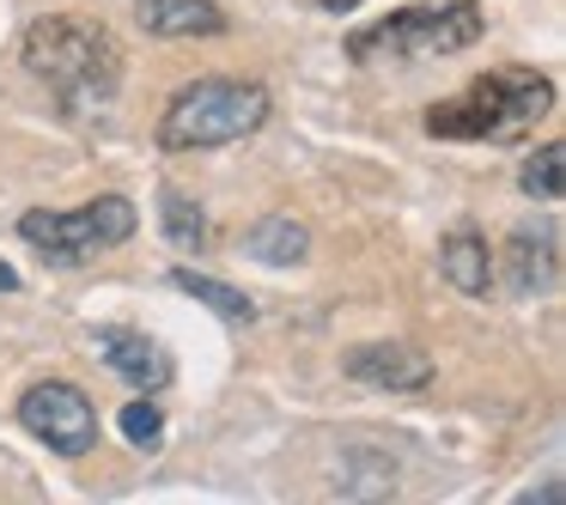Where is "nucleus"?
Masks as SVG:
<instances>
[{
  "label": "nucleus",
  "mask_w": 566,
  "mask_h": 505,
  "mask_svg": "<svg viewBox=\"0 0 566 505\" xmlns=\"http://www.w3.org/2000/svg\"><path fill=\"white\" fill-rule=\"evenodd\" d=\"M98 359H111L116 378L140 383V390L171 383V354L159 341H147L140 329H98Z\"/></svg>",
  "instance_id": "nucleus-8"
},
{
  "label": "nucleus",
  "mask_w": 566,
  "mask_h": 505,
  "mask_svg": "<svg viewBox=\"0 0 566 505\" xmlns=\"http://www.w3.org/2000/svg\"><path fill=\"white\" fill-rule=\"evenodd\" d=\"M505 262H512V293H548L554 286V244L548 238H530L517 232L512 244H505Z\"/></svg>",
  "instance_id": "nucleus-13"
},
{
  "label": "nucleus",
  "mask_w": 566,
  "mask_h": 505,
  "mask_svg": "<svg viewBox=\"0 0 566 505\" xmlns=\"http://www.w3.org/2000/svg\"><path fill=\"white\" fill-rule=\"evenodd\" d=\"M244 250L256 262H269V269H293V262H305L311 232H305V220H293V213H269V220L250 225Z\"/></svg>",
  "instance_id": "nucleus-11"
},
{
  "label": "nucleus",
  "mask_w": 566,
  "mask_h": 505,
  "mask_svg": "<svg viewBox=\"0 0 566 505\" xmlns=\"http://www.w3.org/2000/svg\"><path fill=\"white\" fill-rule=\"evenodd\" d=\"M171 281H177V293H189L196 305L220 311L226 323H250V317H256V305H250V293H244V286H232V281H213V274H201V269H184V262L171 269Z\"/></svg>",
  "instance_id": "nucleus-12"
},
{
  "label": "nucleus",
  "mask_w": 566,
  "mask_h": 505,
  "mask_svg": "<svg viewBox=\"0 0 566 505\" xmlns=\"http://www.w3.org/2000/svg\"><path fill=\"white\" fill-rule=\"evenodd\" d=\"M554 111V80L536 67H493L469 80L457 98L427 111L432 140H517L536 128V116Z\"/></svg>",
  "instance_id": "nucleus-2"
},
{
  "label": "nucleus",
  "mask_w": 566,
  "mask_h": 505,
  "mask_svg": "<svg viewBox=\"0 0 566 505\" xmlns=\"http://www.w3.org/2000/svg\"><path fill=\"white\" fill-rule=\"evenodd\" d=\"M25 67L62 98L67 116H92L123 86V50H116V38L104 25H92V19H74V13L31 19Z\"/></svg>",
  "instance_id": "nucleus-1"
},
{
  "label": "nucleus",
  "mask_w": 566,
  "mask_h": 505,
  "mask_svg": "<svg viewBox=\"0 0 566 505\" xmlns=\"http://www.w3.org/2000/svg\"><path fill=\"white\" fill-rule=\"evenodd\" d=\"M560 159H566L560 140H542V147L524 159V171H517L524 196H536V201H560Z\"/></svg>",
  "instance_id": "nucleus-15"
},
{
  "label": "nucleus",
  "mask_w": 566,
  "mask_h": 505,
  "mask_svg": "<svg viewBox=\"0 0 566 505\" xmlns=\"http://www.w3.org/2000/svg\"><path fill=\"white\" fill-rule=\"evenodd\" d=\"M135 19L147 38H220L232 25L213 0H135Z\"/></svg>",
  "instance_id": "nucleus-9"
},
{
  "label": "nucleus",
  "mask_w": 566,
  "mask_h": 505,
  "mask_svg": "<svg viewBox=\"0 0 566 505\" xmlns=\"http://www.w3.org/2000/svg\"><path fill=\"white\" fill-rule=\"evenodd\" d=\"M317 7H323V13H354L359 0H317Z\"/></svg>",
  "instance_id": "nucleus-17"
},
{
  "label": "nucleus",
  "mask_w": 566,
  "mask_h": 505,
  "mask_svg": "<svg viewBox=\"0 0 566 505\" xmlns=\"http://www.w3.org/2000/svg\"><path fill=\"white\" fill-rule=\"evenodd\" d=\"M13 286H19V274L7 269V262H0V293H13Z\"/></svg>",
  "instance_id": "nucleus-18"
},
{
  "label": "nucleus",
  "mask_w": 566,
  "mask_h": 505,
  "mask_svg": "<svg viewBox=\"0 0 566 505\" xmlns=\"http://www.w3.org/2000/svg\"><path fill=\"white\" fill-rule=\"evenodd\" d=\"M19 420H25L31 439H43L55 456H86L98 444V408L80 383L67 378H43L19 396Z\"/></svg>",
  "instance_id": "nucleus-6"
},
{
  "label": "nucleus",
  "mask_w": 566,
  "mask_h": 505,
  "mask_svg": "<svg viewBox=\"0 0 566 505\" xmlns=\"http://www.w3.org/2000/svg\"><path fill=\"white\" fill-rule=\"evenodd\" d=\"M159 220H165V238H171V250H184V256L208 250V213H201L196 201L184 196V189H171V183L159 189Z\"/></svg>",
  "instance_id": "nucleus-14"
},
{
  "label": "nucleus",
  "mask_w": 566,
  "mask_h": 505,
  "mask_svg": "<svg viewBox=\"0 0 566 505\" xmlns=\"http://www.w3.org/2000/svg\"><path fill=\"white\" fill-rule=\"evenodd\" d=\"M19 238H25L31 250H50V262L80 269V262H92L98 250H116V244L135 238V201L98 196V201H86V208H74V213L31 208L25 220H19Z\"/></svg>",
  "instance_id": "nucleus-5"
},
{
  "label": "nucleus",
  "mask_w": 566,
  "mask_h": 505,
  "mask_svg": "<svg viewBox=\"0 0 566 505\" xmlns=\"http://www.w3.org/2000/svg\"><path fill=\"white\" fill-rule=\"evenodd\" d=\"M481 7L475 0H451V7H402V13L378 19V25L347 31V62L359 67H415L457 55L481 38Z\"/></svg>",
  "instance_id": "nucleus-3"
},
{
  "label": "nucleus",
  "mask_w": 566,
  "mask_h": 505,
  "mask_svg": "<svg viewBox=\"0 0 566 505\" xmlns=\"http://www.w3.org/2000/svg\"><path fill=\"white\" fill-rule=\"evenodd\" d=\"M269 123V92L256 80H189L171 92L159 116V147L165 152H208L256 135Z\"/></svg>",
  "instance_id": "nucleus-4"
},
{
  "label": "nucleus",
  "mask_w": 566,
  "mask_h": 505,
  "mask_svg": "<svg viewBox=\"0 0 566 505\" xmlns=\"http://www.w3.org/2000/svg\"><path fill=\"white\" fill-rule=\"evenodd\" d=\"M439 269H444V281H451L457 293L488 298V286H493V250H488V238L469 232V225H457V232L439 244Z\"/></svg>",
  "instance_id": "nucleus-10"
},
{
  "label": "nucleus",
  "mask_w": 566,
  "mask_h": 505,
  "mask_svg": "<svg viewBox=\"0 0 566 505\" xmlns=\"http://www.w3.org/2000/svg\"><path fill=\"white\" fill-rule=\"evenodd\" d=\"M116 427H123V439L135 444V451H153V444L165 439V408L147 402V396H135V402L116 414Z\"/></svg>",
  "instance_id": "nucleus-16"
},
{
  "label": "nucleus",
  "mask_w": 566,
  "mask_h": 505,
  "mask_svg": "<svg viewBox=\"0 0 566 505\" xmlns=\"http://www.w3.org/2000/svg\"><path fill=\"white\" fill-rule=\"evenodd\" d=\"M347 378L371 383V390H427L432 383V359L408 341H359L342 354Z\"/></svg>",
  "instance_id": "nucleus-7"
}]
</instances>
